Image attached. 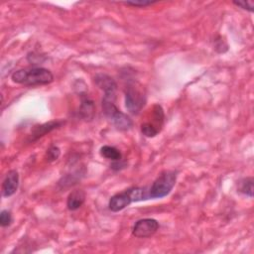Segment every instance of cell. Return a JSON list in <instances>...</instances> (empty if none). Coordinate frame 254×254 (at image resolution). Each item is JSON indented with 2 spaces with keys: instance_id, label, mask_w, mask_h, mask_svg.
<instances>
[{
  "instance_id": "1",
  "label": "cell",
  "mask_w": 254,
  "mask_h": 254,
  "mask_svg": "<svg viewBox=\"0 0 254 254\" xmlns=\"http://www.w3.org/2000/svg\"><path fill=\"white\" fill-rule=\"evenodd\" d=\"M12 80L19 84L28 86L44 85L53 82L54 75L48 68L45 67H30L22 68L13 72Z\"/></svg>"
},
{
  "instance_id": "2",
  "label": "cell",
  "mask_w": 254,
  "mask_h": 254,
  "mask_svg": "<svg viewBox=\"0 0 254 254\" xmlns=\"http://www.w3.org/2000/svg\"><path fill=\"white\" fill-rule=\"evenodd\" d=\"M102 110L105 117L116 127V129L120 131H126L132 127L133 122L131 118L119 110V108L115 105L114 100L103 97Z\"/></svg>"
},
{
  "instance_id": "3",
  "label": "cell",
  "mask_w": 254,
  "mask_h": 254,
  "mask_svg": "<svg viewBox=\"0 0 254 254\" xmlns=\"http://www.w3.org/2000/svg\"><path fill=\"white\" fill-rule=\"evenodd\" d=\"M177 173L175 171L163 172L149 189L150 198H162L167 196L176 185Z\"/></svg>"
},
{
  "instance_id": "4",
  "label": "cell",
  "mask_w": 254,
  "mask_h": 254,
  "mask_svg": "<svg viewBox=\"0 0 254 254\" xmlns=\"http://www.w3.org/2000/svg\"><path fill=\"white\" fill-rule=\"evenodd\" d=\"M146 102L145 95L133 85H128L125 90V106L132 114H138Z\"/></svg>"
},
{
  "instance_id": "5",
  "label": "cell",
  "mask_w": 254,
  "mask_h": 254,
  "mask_svg": "<svg viewBox=\"0 0 254 254\" xmlns=\"http://www.w3.org/2000/svg\"><path fill=\"white\" fill-rule=\"evenodd\" d=\"M159 226V222L154 218L139 219L133 226L132 234L137 238H148L157 232Z\"/></svg>"
},
{
  "instance_id": "6",
  "label": "cell",
  "mask_w": 254,
  "mask_h": 254,
  "mask_svg": "<svg viewBox=\"0 0 254 254\" xmlns=\"http://www.w3.org/2000/svg\"><path fill=\"white\" fill-rule=\"evenodd\" d=\"M94 82L104 92V98L112 100L115 99L117 84L111 76L104 73L96 74L94 77Z\"/></svg>"
},
{
  "instance_id": "7",
  "label": "cell",
  "mask_w": 254,
  "mask_h": 254,
  "mask_svg": "<svg viewBox=\"0 0 254 254\" xmlns=\"http://www.w3.org/2000/svg\"><path fill=\"white\" fill-rule=\"evenodd\" d=\"M19 187V173L16 170H10L2 183V195L8 197L13 195Z\"/></svg>"
},
{
  "instance_id": "8",
  "label": "cell",
  "mask_w": 254,
  "mask_h": 254,
  "mask_svg": "<svg viewBox=\"0 0 254 254\" xmlns=\"http://www.w3.org/2000/svg\"><path fill=\"white\" fill-rule=\"evenodd\" d=\"M132 202H133V200L129 193V190H125L124 191H121V192H118V193L112 195L109 199L108 206L111 211L118 212V211L124 209L126 206H128Z\"/></svg>"
},
{
  "instance_id": "9",
  "label": "cell",
  "mask_w": 254,
  "mask_h": 254,
  "mask_svg": "<svg viewBox=\"0 0 254 254\" xmlns=\"http://www.w3.org/2000/svg\"><path fill=\"white\" fill-rule=\"evenodd\" d=\"M64 122L61 121V120H54V121H50L38 126H35L34 129L32 130L31 133V141H35L41 137H43L44 135H46L47 133L53 131L54 129L62 126Z\"/></svg>"
},
{
  "instance_id": "10",
  "label": "cell",
  "mask_w": 254,
  "mask_h": 254,
  "mask_svg": "<svg viewBox=\"0 0 254 254\" xmlns=\"http://www.w3.org/2000/svg\"><path fill=\"white\" fill-rule=\"evenodd\" d=\"M94 112H95L94 102L87 95L82 94L80 107H79L80 117L86 121H90L91 119H93Z\"/></svg>"
},
{
  "instance_id": "11",
  "label": "cell",
  "mask_w": 254,
  "mask_h": 254,
  "mask_svg": "<svg viewBox=\"0 0 254 254\" xmlns=\"http://www.w3.org/2000/svg\"><path fill=\"white\" fill-rule=\"evenodd\" d=\"M85 201V192L82 190H72L66 200V206L69 210L73 211L78 209Z\"/></svg>"
},
{
  "instance_id": "12",
  "label": "cell",
  "mask_w": 254,
  "mask_h": 254,
  "mask_svg": "<svg viewBox=\"0 0 254 254\" xmlns=\"http://www.w3.org/2000/svg\"><path fill=\"white\" fill-rule=\"evenodd\" d=\"M100 155L108 160H112L114 162H119L122 159V154L121 152L116 149L113 146H108L104 145L100 148Z\"/></svg>"
},
{
  "instance_id": "13",
  "label": "cell",
  "mask_w": 254,
  "mask_h": 254,
  "mask_svg": "<svg viewBox=\"0 0 254 254\" xmlns=\"http://www.w3.org/2000/svg\"><path fill=\"white\" fill-rule=\"evenodd\" d=\"M238 190L250 197L253 196V179L252 178H246L240 181Z\"/></svg>"
},
{
  "instance_id": "14",
  "label": "cell",
  "mask_w": 254,
  "mask_h": 254,
  "mask_svg": "<svg viewBox=\"0 0 254 254\" xmlns=\"http://www.w3.org/2000/svg\"><path fill=\"white\" fill-rule=\"evenodd\" d=\"M141 132L143 133V135H145L146 137H149V138H152V137H155L156 135H158V133L160 132V130L155 127L154 125H152L151 123L149 122H145L141 125Z\"/></svg>"
},
{
  "instance_id": "15",
  "label": "cell",
  "mask_w": 254,
  "mask_h": 254,
  "mask_svg": "<svg viewBox=\"0 0 254 254\" xmlns=\"http://www.w3.org/2000/svg\"><path fill=\"white\" fill-rule=\"evenodd\" d=\"M12 222V214L10 211L3 209L0 212V224L2 227H6L9 226Z\"/></svg>"
},
{
  "instance_id": "16",
  "label": "cell",
  "mask_w": 254,
  "mask_h": 254,
  "mask_svg": "<svg viewBox=\"0 0 254 254\" xmlns=\"http://www.w3.org/2000/svg\"><path fill=\"white\" fill-rule=\"evenodd\" d=\"M60 155H61V151L56 146H52L51 148H49L47 150V153H46V157H47V160L49 162L56 161L60 157Z\"/></svg>"
},
{
  "instance_id": "17",
  "label": "cell",
  "mask_w": 254,
  "mask_h": 254,
  "mask_svg": "<svg viewBox=\"0 0 254 254\" xmlns=\"http://www.w3.org/2000/svg\"><path fill=\"white\" fill-rule=\"evenodd\" d=\"M233 4L242 8V9H245V10H248L250 12L253 11V8H254V2L253 1H250V0H244V1H233Z\"/></svg>"
},
{
  "instance_id": "18",
  "label": "cell",
  "mask_w": 254,
  "mask_h": 254,
  "mask_svg": "<svg viewBox=\"0 0 254 254\" xmlns=\"http://www.w3.org/2000/svg\"><path fill=\"white\" fill-rule=\"evenodd\" d=\"M154 3H156V1H127L124 4L134 7H145L148 5H152Z\"/></svg>"
}]
</instances>
